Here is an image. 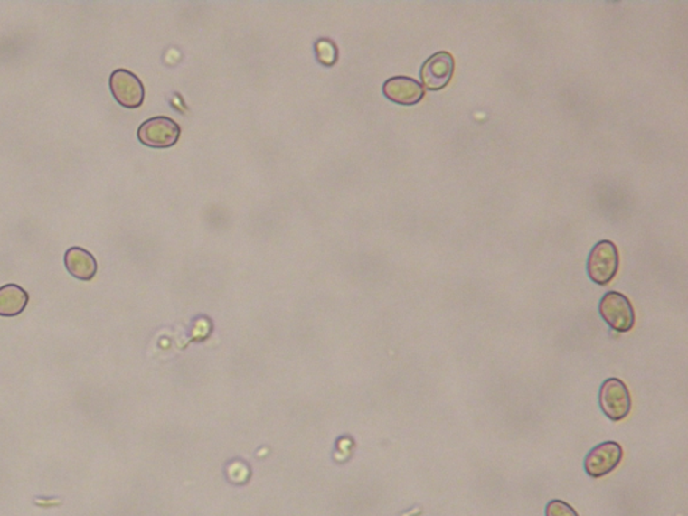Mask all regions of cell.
Instances as JSON below:
<instances>
[{
	"mask_svg": "<svg viewBox=\"0 0 688 516\" xmlns=\"http://www.w3.org/2000/svg\"><path fill=\"white\" fill-rule=\"evenodd\" d=\"M598 404L602 413L612 421H623L632 409V399L628 388L618 378H608L602 382L598 393Z\"/></svg>",
	"mask_w": 688,
	"mask_h": 516,
	"instance_id": "3957f363",
	"label": "cell"
},
{
	"mask_svg": "<svg viewBox=\"0 0 688 516\" xmlns=\"http://www.w3.org/2000/svg\"><path fill=\"white\" fill-rule=\"evenodd\" d=\"M29 299V294L16 284L0 286V316H18L26 310Z\"/></svg>",
	"mask_w": 688,
	"mask_h": 516,
	"instance_id": "30bf717a",
	"label": "cell"
},
{
	"mask_svg": "<svg viewBox=\"0 0 688 516\" xmlns=\"http://www.w3.org/2000/svg\"><path fill=\"white\" fill-rule=\"evenodd\" d=\"M455 73V58L449 52H438L430 55L419 70L422 87L430 92L444 89Z\"/></svg>",
	"mask_w": 688,
	"mask_h": 516,
	"instance_id": "8992f818",
	"label": "cell"
},
{
	"mask_svg": "<svg viewBox=\"0 0 688 516\" xmlns=\"http://www.w3.org/2000/svg\"><path fill=\"white\" fill-rule=\"evenodd\" d=\"M620 256L612 241L604 239L591 248L587 262L588 276L598 286H608L618 272Z\"/></svg>",
	"mask_w": 688,
	"mask_h": 516,
	"instance_id": "6da1fadb",
	"label": "cell"
},
{
	"mask_svg": "<svg viewBox=\"0 0 688 516\" xmlns=\"http://www.w3.org/2000/svg\"><path fill=\"white\" fill-rule=\"evenodd\" d=\"M383 96L391 103L411 107L424 99V87L417 80L406 76L389 79L382 87Z\"/></svg>",
	"mask_w": 688,
	"mask_h": 516,
	"instance_id": "ba28073f",
	"label": "cell"
},
{
	"mask_svg": "<svg viewBox=\"0 0 688 516\" xmlns=\"http://www.w3.org/2000/svg\"><path fill=\"white\" fill-rule=\"evenodd\" d=\"M602 320L616 333H629L634 328L636 314L631 300L620 292L609 291L598 305Z\"/></svg>",
	"mask_w": 688,
	"mask_h": 516,
	"instance_id": "7a4b0ae2",
	"label": "cell"
},
{
	"mask_svg": "<svg viewBox=\"0 0 688 516\" xmlns=\"http://www.w3.org/2000/svg\"><path fill=\"white\" fill-rule=\"evenodd\" d=\"M109 88L113 98L121 107L137 109L145 101V85L137 74L127 69H118L110 74Z\"/></svg>",
	"mask_w": 688,
	"mask_h": 516,
	"instance_id": "5b68a950",
	"label": "cell"
},
{
	"mask_svg": "<svg viewBox=\"0 0 688 516\" xmlns=\"http://www.w3.org/2000/svg\"><path fill=\"white\" fill-rule=\"evenodd\" d=\"M315 51H316L317 61H319L320 63H323V65L333 66L334 63L336 62L338 51H336V46L334 45L333 41H317L316 46H315Z\"/></svg>",
	"mask_w": 688,
	"mask_h": 516,
	"instance_id": "8fae6325",
	"label": "cell"
},
{
	"mask_svg": "<svg viewBox=\"0 0 688 516\" xmlns=\"http://www.w3.org/2000/svg\"><path fill=\"white\" fill-rule=\"evenodd\" d=\"M181 127L167 116L148 118L137 129V139L149 148H170L178 143Z\"/></svg>",
	"mask_w": 688,
	"mask_h": 516,
	"instance_id": "277c9868",
	"label": "cell"
},
{
	"mask_svg": "<svg viewBox=\"0 0 688 516\" xmlns=\"http://www.w3.org/2000/svg\"><path fill=\"white\" fill-rule=\"evenodd\" d=\"M546 516H579V514L566 502L551 501L547 503Z\"/></svg>",
	"mask_w": 688,
	"mask_h": 516,
	"instance_id": "7c38bea8",
	"label": "cell"
},
{
	"mask_svg": "<svg viewBox=\"0 0 688 516\" xmlns=\"http://www.w3.org/2000/svg\"><path fill=\"white\" fill-rule=\"evenodd\" d=\"M623 446L616 441H604L591 448L584 460V469L590 477L607 476L615 471L623 460Z\"/></svg>",
	"mask_w": 688,
	"mask_h": 516,
	"instance_id": "52a82bcc",
	"label": "cell"
},
{
	"mask_svg": "<svg viewBox=\"0 0 688 516\" xmlns=\"http://www.w3.org/2000/svg\"><path fill=\"white\" fill-rule=\"evenodd\" d=\"M68 272L80 281H90L98 273V259L84 248H69L63 256Z\"/></svg>",
	"mask_w": 688,
	"mask_h": 516,
	"instance_id": "9c48e42d",
	"label": "cell"
}]
</instances>
